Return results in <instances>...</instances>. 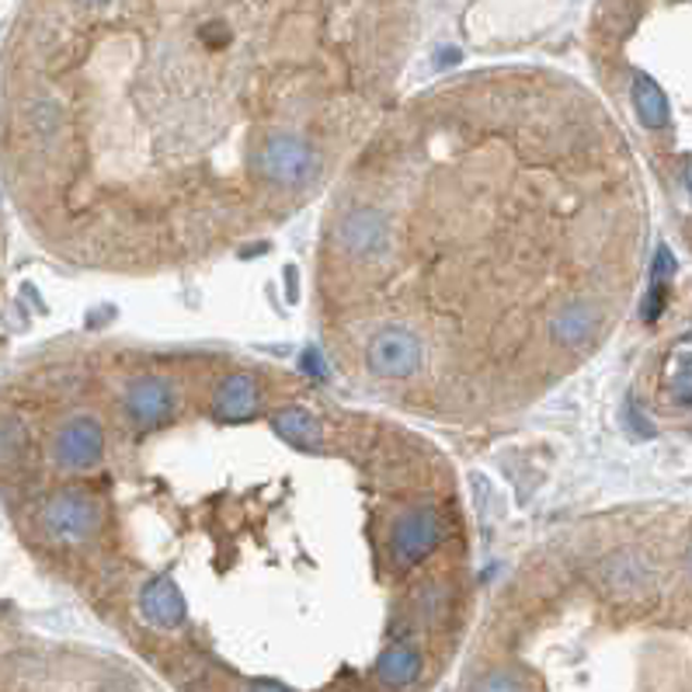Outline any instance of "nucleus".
<instances>
[{
	"label": "nucleus",
	"instance_id": "obj_1",
	"mask_svg": "<svg viewBox=\"0 0 692 692\" xmlns=\"http://www.w3.org/2000/svg\"><path fill=\"white\" fill-rule=\"evenodd\" d=\"M42 560L177 689H432L477 619L435 442L279 362L87 338L0 415Z\"/></svg>",
	"mask_w": 692,
	"mask_h": 692
},
{
	"label": "nucleus",
	"instance_id": "obj_2",
	"mask_svg": "<svg viewBox=\"0 0 692 692\" xmlns=\"http://www.w3.org/2000/svg\"><path fill=\"white\" fill-rule=\"evenodd\" d=\"M418 32L421 0H25L0 74L8 185L77 269L220 261L324 199Z\"/></svg>",
	"mask_w": 692,
	"mask_h": 692
},
{
	"label": "nucleus",
	"instance_id": "obj_3",
	"mask_svg": "<svg viewBox=\"0 0 692 692\" xmlns=\"http://www.w3.org/2000/svg\"><path fill=\"white\" fill-rule=\"evenodd\" d=\"M623 226L616 147L567 77L508 63L400 95L324 195L331 372L407 421L526 415L606 334Z\"/></svg>",
	"mask_w": 692,
	"mask_h": 692
},
{
	"label": "nucleus",
	"instance_id": "obj_4",
	"mask_svg": "<svg viewBox=\"0 0 692 692\" xmlns=\"http://www.w3.org/2000/svg\"><path fill=\"white\" fill-rule=\"evenodd\" d=\"M682 182H685V191L692 195V157H685V161H682Z\"/></svg>",
	"mask_w": 692,
	"mask_h": 692
}]
</instances>
